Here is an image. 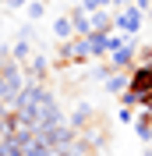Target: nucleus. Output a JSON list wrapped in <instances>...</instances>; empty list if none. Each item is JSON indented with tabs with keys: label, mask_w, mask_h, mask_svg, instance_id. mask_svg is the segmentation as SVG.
I'll return each mask as SVG.
<instances>
[{
	"label": "nucleus",
	"mask_w": 152,
	"mask_h": 156,
	"mask_svg": "<svg viewBox=\"0 0 152 156\" xmlns=\"http://www.w3.org/2000/svg\"><path fill=\"white\" fill-rule=\"evenodd\" d=\"M113 11L106 7V11H92L88 14V21H92V32H113Z\"/></svg>",
	"instance_id": "6"
},
{
	"label": "nucleus",
	"mask_w": 152,
	"mask_h": 156,
	"mask_svg": "<svg viewBox=\"0 0 152 156\" xmlns=\"http://www.w3.org/2000/svg\"><path fill=\"white\" fill-rule=\"evenodd\" d=\"M71 4H81V0H71Z\"/></svg>",
	"instance_id": "18"
},
{
	"label": "nucleus",
	"mask_w": 152,
	"mask_h": 156,
	"mask_svg": "<svg viewBox=\"0 0 152 156\" xmlns=\"http://www.w3.org/2000/svg\"><path fill=\"white\" fill-rule=\"evenodd\" d=\"M103 89L110 92V96H120L124 89H127V75H124V71H113V75L103 82Z\"/></svg>",
	"instance_id": "9"
},
{
	"label": "nucleus",
	"mask_w": 152,
	"mask_h": 156,
	"mask_svg": "<svg viewBox=\"0 0 152 156\" xmlns=\"http://www.w3.org/2000/svg\"><path fill=\"white\" fill-rule=\"evenodd\" d=\"M142 110H149V114H152V92H149V96H142Z\"/></svg>",
	"instance_id": "16"
},
{
	"label": "nucleus",
	"mask_w": 152,
	"mask_h": 156,
	"mask_svg": "<svg viewBox=\"0 0 152 156\" xmlns=\"http://www.w3.org/2000/svg\"><path fill=\"white\" fill-rule=\"evenodd\" d=\"M88 117H92V107H85V103H81V107L74 110V117H71V128H81Z\"/></svg>",
	"instance_id": "13"
},
{
	"label": "nucleus",
	"mask_w": 152,
	"mask_h": 156,
	"mask_svg": "<svg viewBox=\"0 0 152 156\" xmlns=\"http://www.w3.org/2000/svg\"><path fill=\"white\" fill-rule=\"evenodd\" d=\"M25 14H29V21H39L46 14V0H29L25 4Z\"/></svg>",
	"instance_id": "12"
},
{
	"label": "nucleus",
	"mask_w": 152,
	"mask_h": 156,
	"mask_svg": "<svg viewBox=\"0 0 152 156\" xmlns=\"http://www.w3.org/2000/svg\"><path fill=\"white\" fill-rule=\"evenodd\" d=\"M134 135L142 138V142H152V114L149 110L134 114Z\"/></svg>",
	"instance_id": "8"
},
{
	"label": "nucleus",
	"mask_w": 152,
	"mask_h": 156,
	"mask_svg": "<svg viewBox=\"0 0 152 156\" xmlns=\"http://www.w3.org/2000/svg\"><path fill=\"white\" fill-rule=\"evenodd\" d=\"M67 18H71V29H74V36H88V32H92V21H88V11L81 7V4H74V7L67 11Z\"/></svg>",
	"instance_id": "5"
},
{
	"label": "nucleus",
	"mask_w": 152,
	"mask_h": 156,
	"mask_svg": "<svg viewBox=\"0 0 152 156\" xmlns=\"http://www.w3.org/2000/svg\"><path fill=\"white\" fill-rule=\"evenodd\" d=\"M53 36H57L60 43H67V39H74V29H71V18H67V14H60V18L53 21Z\"/></svg>",
	"instance_id": "10"
},
{
	"label": "nucleus",
	"mask_w": 152,
	"mask_h": 156,
	"mask_svg": "<svg viewBox=\"0 0 152 156\" xmlns=\"http://www.w3.org/2000/svg\"><path fill=\"white\" fill-rule=\"evenodd\" d=\"M11 53H14L18 64H29V60H32V36H29V32H21V36H18V43H14Z\"/></svg>",
	"instance_id": "7"
},
{
	"label": "nucleus",
	"mask_w": 152,
	"mask_h": 156,
	"mask_svg": "<svg viewBox=\"0 0 152 156\" xmlns=\"http://www.w3.org/2000/svg\"><path fill=\"white\" fill-rule=\"evenodd\" d=\"M85 46H88V57H110V32H88Z\"/></svg>",
	"instance_id": "4"
},
{
	"label": "nucleus",
	"mask_w": 152,
	"mask_h": 156,
	"mask_svg": "<svg viewBox=\"0 0 152 156\" xmlns=\"http://www.w3.org/2000/svg\"><path fill=\"white\" fill-rule=\"evenodd\" d=\"M127 92H134L138 99L152 92V64H134L127 71Z\"/></svg>",
	"instance_id": "2"
},
{
	"label": "nucleus",
	"mask_w": 152,
	"mask_h": 156,
	"mask_svg": "<svg viewBox=\"0 0 152 156\" xmlns=\"http://www.w3.org/2000/svg\"><path fill=\"white\" fill-rule=\"evenodd\" d=\"M81 7L92 14V11H106V7H110V0H81Z\"/></svg>",
	"instance_id": "14"
},
{
	"label": "nucleus",
	"mask_w": 152,
	"mask_h": 156,
	"mask_svg": "<svg viewBox=\"0 0 152 156\" xmlns=\"http://www.w3.org/2000/svg\"><path fill=\"white\" fill-rule=\"evenodd\" d=\"M134 64H138V39L131 36L120 50H113V53H110V68H113V71H131Z\"/></svg>",
	"instance_id": "3"
},
{
	"label": "nucleus",
	"mask_w": 152,
	"mask_h": 156,
	"mask_svg": "<svg viewBox=\"0 0 152 156\" xmlns=\"http://www.w3.org/2000/svg\"><path fill=\"white\" fill-rule=\"evenodd\" d=\"M46 71H50V60L32 53V60H29V75H32V78H46Z\"/></svg>",
	"instance_id": "11"
},
{
	"label": "nucleus",
	"mask_w": 152,
	"mask_h": 156,
	"mask_svg": "<svg viewBox=\"0 0 152 156\" xmlns=\"http://www.w3.org/2000/svg\"><path fill=\"white\" fill-rule=\"evenodd\" d=\"M124 121V124H134V107H120V114H117Z\"/></svg>",
	"instance_id": "15"
},
{
	"label": "nucleus",
	"mask_w": 152,
	"mask_h": 156,
	"mask_svg": "<svg viewBox=\"0 0 152 156\" xmlns=\"http://www.w3.org/2000/svg\"><path fill=\"white\" fill-rule=\"evenodd\" d=\"M142 25H145V11H138L134 4L117 11V18H113V32H124V36H138Z\"/></svg>",
	"instance_id": "1"
},
{
	"label": "nucleus",
	"mask_w": 152,
	"mask_h": 156,
	"mask_svg": "<svg viewBox=\"0 0 152 156\" xmlns=\"http://www.w3.org/2000/svg\"><path fill=\"white\" fill-rule=\"evenodd\" d=\"M145 14H149V21H152V7H149V11H145Z\"/></svg>",
	"instance_id": "17"
}]
</instances>
